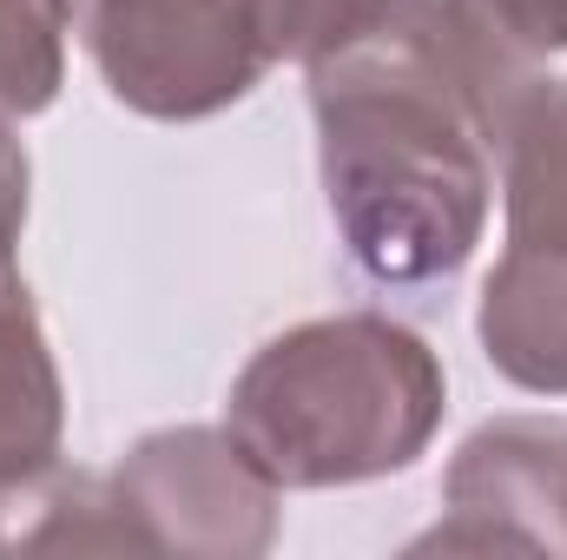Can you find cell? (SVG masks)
Segmentation results:
<instances>
[{
	"label": "cell",
	"instance_id": "1",
	"mask_svg": "<svg viewBox=\"0 0 567 560\" xmlns=\"http://www.w3.org/2000/svg\"><path fill=\"white\" fill-rule=\"evenodd\" d=\"M303 73L323 205L350 265L377 283L455 278L495 205L488 120L455 66L396 0L377 33Z\"/></svg>",
	"mask_w": 567,
	"mask_h": 560
},
{
	"label": "cell",
	"instance_id": "2",
	"mask_svg": "<svg viewBox=\"0 0 567 560\" xmlns=\"http://www.w3.org/2000/svg\"><path fill=\"white\" fill-rule=\"evenodd\" d=\"M442 416V356L383 310L290 323L251 350L225 396V428L278 488L297 495L416 468Z\"/></svg>",
	"mask_w": 567,
	"mask_h": 560
},
{
	"label": "cell",
	"instance_id": "3",
	"mask_svg": "<svg viewBox=\"0 0 567 560\" xmlns=\"http://www.w3.org/2000/svg\"><path fill=\"white\" fill-rule=\"evenodd\" d=\"M53 13L100 86L158 126L218 120L271 73L251 0H53Z\"/></svg>",
	"mask_w": 567,
	"mask_h": 560
},
{
	"label": "cell",
	"instance_id": "4",
	"mask_svg": "<svg viewBox=\"0 0 567 560\" xmlns=\"http://www.w3.org/2000/svg\"><path fill=\"white\" fill-rule=\"evenodd\" d=\"M278 495L284 488L245 455V442L212 422L152 428L106 475V508L126 548H145V554H271Z\"/></svg>",
	"mask_w": 567,
	"mask_h": 560
},
{
	"label": "cell",
	"instance_id": "5",
	"mask_svg": "<svg viewBox=\"0 0 567 560\" xmlns=\"http://www.w3.org/2000/svg\"><path fill=\"white\" fill-rule=\"evenodd\" d=\"M567 554V416H495L442 468V521L410 554Z\"/></svg>",
	"mask_w": 567,
	"mask_h": 560
},
{
	"label": "cell",
	"instance_id": "6",
	"mask_svg": "<svg viewBox=\"0 0 567 560\" xmlns=\"http://www.w3.org/2000/svg\"><path fill=\"white\" fill-rule=\"evenodd\" d=\"M66 383L40 330L20 265H0V495H20L60 468Z\"/></svg>",
	"mask_w": 567,
	"mask_h": 560
},
{
	"label": "cell",
	"instance_id": "7",
	"mask_svg": "<svg viewBox=\"0 0 567 560\" xmlns=\"http://www.w3.org/2000/svg\"><path fill=\"white\" fill-rule=\"evenodd\" d=\"M495 185H502L508 251L567 258V73L528 80L502 113Z\"/></svg>",
	"mask_w": 567,
	"mask_h": 560
},
{
	"label": "cell",
	"instance_id": "8",
	"mask_svg": "<svg viewBox=\"0 0 567 560\" xmlns=\"http://www.w3.org/2000/svg\"><path fill=\"white\" fill-rule=\"evenodd\" d=\"M482 356L528 396H567V258L502 251L475 303Z\"/></svg>",
	"mask_w": 567,
	"mask_h": 560
},
{
	"label": "cell",
	"instance_id": "9",
	"mask_svg": "<svg viewBox=\"0 0 567 560\" xmlns=\"http://www.w3.org/2000/svg\"><path fill=\"white\" fill-rule=\"evenodd\" d=\"M53 0H0V120H33L66 86V46H60Z\"/></svg>",
	"mask_w": 567,
	"mask_h": 560
},
{
	"label": "cell",
	"instance_id": "10",
	"mask_svg": "<svg viewBox=\"0 0 567 560\" xmlns=\"http://www.w3.org/2000/svg\"><path fill=\"white\" fill-rule=\"evenodd\" d=\"M396 0H251L258 13V40L271 53V66H317L343 46H357L363 33H377L390 20Z\"/></svg>",
	"mask_w": 567,
	"mask_h": 560
},
{
	"label": "cell",
	"instance_id": "11",
	"mask_svg": "<svg viewBox=\"0 0 567 560\" xmlns=\"http://www.w3.org/2000/svg\"><path fill=\"white\" fill-rule=\"evenodd\" d=\"M482 13L542 66L567 53V0H482Z\"/></svg>",
	"mask_w": 567,
	"mask_h": 560
},
{
	"label": "cell",
	"instance_id": "12",
	"mask_svg": "<svg viewBox=\"0 0 567 560\" xmlns=\"http://www.w3.org/2000/svg\"><path fill=\"white\" fill-rule=\"evenodd\" d=\"M27 191H33L27 145L13 139V120H0V265H13V251H20V231H27Z\"/></svg>",
	"mask_w": 567,
	"mask_h": 560
},
{
	"label": "cell",
	"instance_id": "13",
	"mask_svg": "<svg viewBox=\"0 0 567 560\" xmlns=\"http://www.w3.org/2000/svg\"><path fill=\"white\" fill-rule=\"evenodd\" d=\"M0 501H7V495H0ZM0 541H7V535H0Z\"/></svg>",
	"mask_w": 567,
	"mask_h": 560
}]
</instances>
